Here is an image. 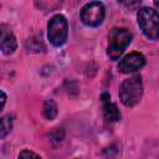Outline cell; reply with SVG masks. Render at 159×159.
Returning <instances> with one entry per match:
<instances>
[{
	"label": "cell",
	"mask_w": 159,
	"mask_h": 159,
	"mask_svg": "<svg viewBox=\"0 0 159 159\" xmlns=\"http://www.w3.org/2000/svg\"><path fill=\"white\" fill-rule=\"evenodd\" d=\"M133 40V34L127 27H113L108 35L107 56L111 60H118L124 53Z\"/></svg>",
	"instance_id": "obj_1"
},
{
	"label": "cell",
	"mask_w": 159,
	"mask_h": 159,
	"mask_svg": "<svg viewBox=\"0 0 159 159\" xmlns=\"http://www.w3.org/2000/svg\"><path fill=\"white\" fill-rule=\"evenodd\" d=\"M118 96L120 102L125 107L137 106L143 97V81L140 75H133L125 80L119 86Z\"/></svg>",
	"instance_id": "obj_2"
},
{
	"label": "cell",
	"mask_w": 159,
	"mask_h": 159,
	"mask_svg": "<svg viewBox=\"0 0 159 159\" xmlns=\"http://www.w3.org/2000/svg\"><path fill=\"white\" fill-rule=\"evenodd\" d=\"M137 22L142 32L149 40H159V11L142 6L137 12Z\"/></svg>",
	"instance_id": "obj_3"
},
{
	"label": "cell",
	"mask_w": 159,
	"mask_h": 159,
	"mask_svg": "<svg viewBox=\"0 0 159 159\" xmlns=\"http://www.w3.org/2000/svg\"><path fill=\"white\" fill-rule=\"evenodd\" d=\"M68 36V21L62 14L53 15L47 22V39L55 47H61Z\"/></svg>",
	"instance_id": "obj_4"
},
{
	"label": "cell",
	"mask_w": 159,
	"mask_h": 159,
	"mask_svg": "<svg viewBox=\"0 0 159 159\" xmlns=\"http://www.w3.org/2000/svg\"><path fill=\"white\" fill-rule=\"evenodd\" d=\"M81 21L88 27H98L106 17V7L101 1H89L81 9Z\"/></svg>",
	"instance_id": "obj_5"
},
{
	"label": "cell",
	"mask_w": 159,
	"mask_h": 159,
	"mask_svg": "<svg viewBox=\"0 0 159 159\" xmlns=\"http://www.w3.org/2000/svg\"><path fill=\"white\" fill-rule=\"evenodd\" d=\"M147 63V58L142 52L133 51L122 57L118 62V71L122 73H133L143 68Z\"/></svg>",
	"instance_id": "obj_6"
},
{
	"label": "cell",
	"mask_w": 159,
	"mask_h": 159,
	"mask_svg": "<svg viewBox=\"0 0 159 159\" xmlns=\"http://www.w3.org/2000/svg\"><path fill=\"white\" fill-rule=\"evenodd\" d=\"M102 102H103V118L106 119V122L108 123H114L120 120V112L117 107L116 103L111 102V96L108 93H103L102 94Z\"/></svg>",
	"instance_id": "obj_7"
},
{
	"label": "cell",
	"mask_w": 159,
	"mask_h": 159,
	"mask_svg": "<svg viewBox=\"0 0 159 159\" xmlns=\"http://www.w3.org/2000/svg\"><path fill=\"white\" fill-rule=\"evenodd\" d=\"M1 40H0V48L4 55H12L17 48V41L14 34L9 30H5V25L1 26Z\"/></svg>",
	"instance_id": "obj_8"
},
{
	"label": "cell",
	"mask_w": 159,
	"mask_h": 159,
	"mask_svg": "<svg viewBox=\"0 0 159 159\" xmlns=\"http://www.w3.org/2000/svg\"><path fill=\"white\" fill-rule=\"evenodd\" d=\"M42 114L47 120H52L57 117L58 114V107L56 104V102L53 99H47L43 103V108H42Z\"/></svg>",
	"instance_id": "obj_9"
},
{
	"label": "cell",
	"mask_w": 159,
	"mask_h": 159,
	"mask_svg": "<svg viewBox=\"0 0 159 159\" xmlns=\"http://www.w3.org/2000/svg\"><path fill=\"white\" fill-rule=\"evenodd\" d=\"M11 129H12V118L10 117V114L4 116L1 118V129H0V132H1L0 133L1 139H4L7 134H10Z\"/></svg>",
	"instance_id": "obj_10"
},
{
	"label": "cell",
	"mask_w": 159,
	"mask_h": 159,
	"mask_svg": "<svg viewBox=\"0 0 159 159\" xmlns=\"http://www.w3.org/2000/svg\"><path fill=\"white\" fill-rule=\"evenodd\" d=\"M40 46H41V47H45L43 43H42V41H41V39L37 41L36 45H35V39H30V40L26 41V50H27L29 52H36V53H39V52L41 51V50H40Z\"/></svg>",
	"instance_id": "obj_11"
},
{
	"label": "cell",
	"mask_w": 159,
	"mask_h": 159,
	"mask_svg": "<svg viewBox=\"0 0 159 159\" xmlns=\"http://www.w3.org/2000/svg\"><path fill=\"white\" fill-rule=\"evenodd\" d=\"M17 159H41V157L37 153H35L30 149H24V150L20 152Z\"/></svg>",
	"instance_id": "obj_12"
},
{
	"label": "cell",
	"mask_w": 159,
	"mask_h": 159,
	"mask_svg": "<svg viewBox=\"0 0 159 159\" xmlns=\"http://www.w3.org/2000/svg\"><path fill=\"white\" fill-rule=\"evenodd\" d=\"M1 96H2V107H4V104H5V102H6V94H5V92L4 91H1Z\"/></svg>",
	"instance_id": "obj_13"
},
{
	"label": "cell",
	"mask_w": 159,
	"mask_h": 159,
	"mask_svg": "<svg viewBox=\"0 0 159 159\" xmlns=\"http://www.w3.org/2000/svg\"><path fill=\"white\" fill-rule=\"evenodd\" d=\"M154 6H155V7L159 10V1H154Z\"/></svg>",
	"instance_id": "obj_14"
}]
</instances>
